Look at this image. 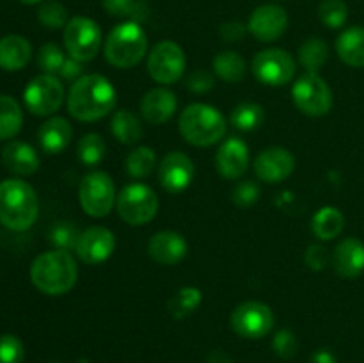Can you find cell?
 <instances>
[{
	"label": "cell",
	"mask_w": 364,
	"mask_h": 363,
	"mask_svg": "<svg viewBox=\"0 0 364 363\" xmlns=\"http://www.w3.org/2000/svg\"><path fill=\"white\" fill-rule=\"evenodd\" d=\"M117 102L116 88L103 75L89 73L73 82L68 93V110L84 123L109 116Z\"/></svg>",
	"instance_id": "6da1fadb"
},
{
	"label": "cell",
	"mask_w": 364,
	"mask_h": 363,
	"mask_svg": "<svg viewBox=\"0 0 364 363\" xmlns=\"http://www.w3.org/2000/svg\"><path fill=\"white\" fill-rule=\"evenodd\" d=\"M78 265L70 251L52 249L36 256L31 265V281L46 295H63L75 287Z\"/></svg>",
	"instance_id": "7a4b0ae2"
},
{
	"label": "cell",
	"mask_w": 364,
	"mask_h": 363,
	"mask_svg": "<svg viewBox=\"0 0 364 363\" xmlns=\"http://www.w3.org/2000/svg\"><path fill=\"white\" fill-rule=\"evenodd\" d=\"M39 212L34 187L20 178L0 182V224L11 231H25L36 223Z\"/></svg>",
	"instance_id": "3957f363"
},
{
	"label": "cell",
	"mask_w": 364,
	"mask_h": 363,
	"mask_svg": "<svg viewBox=\"0 0 364 363\" xmlns=\"http://www.w3.org/2000/svg\"><path fill=\"white\" fill-rule=\"evenodd\" d=\"M178 128L188 144L208 148L223 141L228 125L226 117L217 107L208 103H192L181 112Z\"/></svg>",
	"instance_id": "277c9868"
},
{
	"label": "cell",
	"mask_w": 364,
	"mask_h": 363,
	"mask_svg": "<svg viewBox=\"0 0 364 363\" xmlns=\"http://www.w3.org/2000/svg\"><path fill=\"white\" fill-rule=\"evenodd\" d=\"M148 52V36L139 21L128 20L116 25L109 32L103 45L107 63L119 70L134 68L144 59Z\"/></svg>",
	"instance_id": "5b68a950"
},
{
	"label": "cell",
	"mask_w": 364,
	"mask_h": 363,
	"mask_svg": "<svg viewBox=\"0 0 364 363\" xmlns=\"http://www.w3.org/2000/svg\"><path fill=\"white\" fill-rule=\"evenodd\" d=\"M117 214L130 226H142L155 219L159 198L146 184H130L121 189L116 199Z\"/></svg>",
	"instance_id": "8992f818"
},
{
	"label": "cell",
	"mask_w": 364,
	"mask_h": 363,
	"mask_svg": "<svg viewBox=\"0 0 364 363\" xmlns=\"http://www.w3.org/2000/svg\"><path fill=\"white\" fill-rule=\"evenodd\" d=\"M291 100L302 114L322 117L333 109V91L318 73H306L291 85Z\"/></svg>",
	"instance_id": "52a82bcc"
},
{
	"label": "cell",
	"mask_w": 364,
	"mask_h": 363,
	"mask_svg": "<svg viewBox=\"0 0 364 363\" xmlns=\"http://www.w3.org/2000/svg\"><path fill=\"white\" fill-rule=\"evenodd\" d=\"M116 199L114 180L103 171H91L78 185V201L84 212L91 217L109 216Z\"/></svg>",
	"instance_id": "ba28073f"
},
{
	"label": "cell",
	"mask_w": 364,
	"mask_h": 363,
	"mask_svg": "<svg viewBox=\"0 0 364 363\" xmlns=\"http://www.w3.org/2000/svg\"><path fill=\"white\" fill-rule=\"evenodd\" d=\"M64 48L80 63L95 59L102 46V31L98 23L87 16H73L64 27Z\"/></svg>",
	"instance_id": "9c48e42d"
},
{
	"label": "cell",
	"mask_w": 364,
	"mask_h": 363,
	"mask_svg": "<svg viewBox=\"0 0 364 363\" xmlns=\"http://www.w3.org/2000/svg\"><path fill=\"white\" fill-rule=\"evenodd\" d=\"M23 102L34 116H52L64 102V84L55 75H38L25 88Z\"/></svg>",
	"instance_id": "30bf717a"
},
{
	"label": "cell",
	"mask_w": 364,
	"mask_h": 363,
	"mask_svg": "<svg viewBox=\"0 0 364 363\" xmlns=\"http://www.w3.org/2000/svg\"><path fill=\"white\" fill-rule=\"evenodd\" d=\"M185 66H187V57L183 48L169 39L156 43L149 52L148 73L159 84H176L183 77Z\"/></svg>",
	"instance_id": "8fae6325"
},
{
	"label": "cell",
	"mask_w": 364,
	"mask_h": 363,
	"mask_svg": "<svg viewBox=\"0 0 364 363\" xmlns=\"http://www.w3.org/2000/svg\"><path fill=\"white\" fill-rule=\"evenodd\" d=\"M252 73L262 84L279 88L294 80L297 64L290 52L283 48L262 50L252 59Z\"/></svg>",
	"instance_id": "7c38bea8"
},
{
	"label": "cell",
	"mask_w": 364,
	"mask_h": 363,
	"mask_svg": "<svg viewBox=\"0 0 364 363\" xmlns=\"http://www.w3.org/2000/svg\"><path fill=\"white\" fill-rule=\"evenodd\" d=\"M276 317L270 306L262 301H245L231 313V327L238 337L259 340L272 331Z\"/></svg>",
	"instance_id": "4fadbf2b"
},
{
	"label": "cell",
	"mask_w": 364,
	"mask_h": 363,
	"mask_svg": "<svg viewBox=\"0 0 364 363\" xmlns=\"http://www.w3.org/2000/svg\"><path fill=\"white\" fill-rule=\"evenodd\" d=\"M247 28L258 41L274 43L287 32L288 13L276 4H263L252 11Z\"/></svg>",
	"instance_id": "5bb4252c"
},
{
	"label": "cell",
	"mask_w": 364,
	"mask_h": 363,
	"mask_svg": "<svg viewBox=\"0 0 364 363\" xmlns=\"http://www.w3.org/2000/svg\"><path fill=\"white\" fill-rule=\"evenodd\" d=\"M194 162L183 152H171L162 159L159 166V182L171 194H180L187 191L194 182Z\"/></svg>",
	"instance_id": "9a60e30c"
},
{
	"label": "cell",
	"mask_w": 364,
	"mask_h": 363,
	"mask_svg": "<svg viewBox=\"0 0 364 363\" xmlns=\"http://www.w3.org/2000/svg\"><path fill=\"white\" fill-rule=\"evenodd\" d=\"M114 249H116V235L105 226H91L80 233L75 251L84 263L98 265L110 258Z\"/></svg>",
	"instance_id": "2e32d148"
},
{
	"label": "cell",
	"mask_w": 364,
	"mask_h": 363,
	"mask_svg": "<svg viewBox=\"0 0 364 363\" xmlns=\"http://www.w3.org/2000/svg\"><path fill=\"white\" fill-rule=\"evenodd\" d=\"M295 171V157L290 149L272 146L263 149L255 159L256 178L265 184H279Z\"/></svg>",
	"instance_id": "e0dca14e"
},
{
	"label": "cell",
	"mask_w": 364,
	"mask_h": 363,
	"mask_svg": "<svg viewBox=\"0 0 364 363\" xmlns=\"http://www.w3.org/2000/svg\"><path fill=\"white\" fill-rule=\"evenodd\" d=\"M249 162H251V157H249L247 144L238 137L226 139L215 155L217 171L226 180H238L244 177Z\"/></svg>",
	"instance_id": "ac0fdd59"
},
{
	"label": "cell",
	"mask_w": 364,
	"mask_h": 363,
	"mask_svg": "<svg viewBox=\"0 0 364 363\" xmlns=\"http://www.w3.org/2000/svg\"><path fill=\"white\" fill-rule=\"evenodd\" d=\"M188 244L183 235L173 230H164L153 235L148 244L149 258L160 265H176L187 256Z\"/></svg>",
	"instance_id": "d6986e66"
},
{
	"label": "cell",
	"mask_w": 364,
	"mask_h": 363,
	"mask_svg": "<svg viewBox=\"0 0 364 363\" xmlns=\"http://www.w3.org/2000/svg\"><path fill=\"white\" fill-rule=\"evenodd\" d=\"M333 267L345 280H354L364 273V242L358 237L343 238L334 248Z\"/></svg>",
	"instance_id": "ffe728a7"
},
{
	"label": "cell",
	"mask_w": 364,
	"mask_h": 363,
	"mask_svg": "<svg viewBox=\"0 0 364 363\" xmlns=\"http://www.w3.org/2000/svg\"><path fill=\"white\" fill-rule=\"evenodd\" d=\"M178 100L173 91L166 88L149 89L141 100V114L148 123L164 125L174 116Z\"/></svg>",
	"instance_id": "44dd1931"
},
{
	"label": "cell",
	"mask_w": 364,
	"mask_h": 363,
	"mask_svg": "<svg viewBox=\"0 0 364 363\" xmlns=\"http://www.w3.org/2000/svg\"><path fill=\"white\" fill-rule=\"evenodd\" d=\"M2 162L13 174L31 177L39 169L41 160L28 142L9 141L2 149Z\"/></svg>",
	"instance_id": "7402d4cb"
},
{
	"label": "cell",
	"mask_w": 364,
	"mask_h": 363,
	"mask_svg": "<svg viewBox=\"0 0 364 363\" xmlns=\"http://www.w3.org/2000/svg\"><path fill=\"white\" fill-rule=\"evenodd\" d=\"M71 137H73V128L66 117L53 116L46 120L38 130L39 146L48 155H59L60 152L70 146Z\"/></svg>",
	"instance_id": "603a6c76"
},
{
	"label": "cell",
	"mask_w": 364,
	"mask_h": 363,
	"mask_svg": "<svg viewBox=\"0 0 364 363\" xmlns=\"http://www.w3.org/2000/svg\"><path fill=\"white\" fill-rule=\"evenodd\" d=\"M32 57V46L23 36L9 34L0 39V68L6 71L23 70Z\"/></svg>",
	"instance_id": "cb8c5ba5"
},
{
	"label": "cell",
	"mask_w": 364,
	"mask_h": 363,
	"mask_svg": "<svg viewBox=\"0 0 364 363\" xmlns=\"http://www.w3.org/2000/svg\"><path fill=\"white\" fill-rule=\"evenodd\" d=\"M336 53L347 66L364 68V27H350L336 39Z\"/></svg>",
	"instance_id": "d4e9b609"
},
{
	"label": "cell",
	"mask_w": 364,
	"mask_h": 363,
	"mask_svg": "<svg viewBox=\"0 0 364 363\" xmlns=\"http://www.w3.org/2000/svg\"><path fill=\"white\" fill-rule=\"evenodd\" d=\"M345 216L336 206H322L311 219V230L318 241H333L343 231Z\"/></svg>",
	"instance_id": "484cf974"
},
{
	"label": "cell",
	"mask_w": 364,
	"mask_h": 363,
	"mask_svg": "<svg viewBox=\"0 0 364 363\" xmlns=\"http://www.w3.org/2000/svg\"><path fill=\"white\" fill-rule=\"evenodd\" d=\"M110 132H112V135L121 144L127 146L137 144L141 141L142 134H144L141 120L134 112H130V110H116L112 114Z\"/></svg>",
	"instance_id": "4316f807"
},
{
	"label": "cell",
	"mask_w": 364,
	"mask_h": 363,
	"mask_svg": "<svg viewBox=\"0 0 364 363\" xmlns=\"http://www.w3.org/2000/svg\"><path fill=\"white\" fill-rule=\"evenodd\" d=\"M213 71L217 77L230 84L244 80L247 73V64L244 57L237 52H220L213 57Z\"/></svg>",
	"instance_id": "83f0119b"
},
{
	"label": "cell",
	"mask_w": 364,
	"mask_h": 363,
	"mask_svg": "<svg viewBox=\"0 0 364 363\" xmlns=\"http://www.w3.org/2000/svg\"><path fill=\"white\" fill-rule=\"evenodd\" d=\"M23 125L21 107L13 96L0 95V139H13L20 134Z\"/></svg>",
	"instance_id": "f1b7e54d"
},
{
	"label": "cell",
	"mask_w": 364,
	"mask_h": 363,
	"mask_svg": "<svg viewBox=\"0 0 364 363\" xmlns=\"http://www.w3.org/2000/svg\"><path fill=\"white\" fill-rule=\"evenodd\" d=\"M329 59V46L322 38H309L299 48V63L308 73H318Z\"/></svg>",
	"instance_id": "f546056e"
},
{
	"label": "cell",
	"mask_w": 364,
	"mask_h": 363,
	"mask_svg": "<svg viewBox=\"0 0 364 363\" xmlns=\"http://www.w3.org/2000/svg\"><path fill=\"white\" fill-rule=\"evenodd\" d=\"M203 301V292L198 287H181L167 301V310L174 319H185L199 308Z\"/></svg>",
	"instance_id": "4dcf8cb0"
},
{
	"label": "cell",
	"mask_w": 364,
	"mask_h": 363,
	"mask_svg": "<svg viewBox=\"0 0 364 363\" xmlns=\"http://www.w3.org/2000/svg\"><path fill=\"white\" fill-rule=\"evenodd\" d=\"M156 167V155L149 146H137L128 153L124 160V169L135 180H142L153 174Z\"/></svg>",
	"instance_id": "1f68e13d"
},
{
	"label": "cell",
	"mask_w": 364,
	"mask_h": 363,
	"mask_svg": "<svg viewBox=\"0 0 364 363\" xmlns=\"http://www.w3.org/2000/svg\"><path fill=\"white\" fill-rule=\"evenodd\" d=\"M230 121L237 130H242V132L258 130V128L263 125V121H265V109H263L259 103L244 102L231 110Z\"/></svg>",
	"instance_id": "d6a6232c"
},
{
	"label": "cell",
	"mask_w": 364,
	"mask_h": 363,
	"mask_svg": "<svg viewBox=\"0 0 364 363\" xmlns=\"http://www.w3.org/2000/svg\"><path fill=\"white\" fill-rule=\"evenodd\" d=\"M77 153H78V160H80L84 166H98L103 159H105L107 153V144L103 141V137L100 134H85L84 137L78 141L77 146Z\"/></svg>",
	"instance_id": "836d02e7"
},
{
	"label": "cell",
	"mask_w": 364,
	"mask_h": 363,
	"mask_svg": "<svg viewBox=\"0 0 364 363\" xmlns=\"http://www.w3.org/2000/svg\"><path fill=\"white\" fill-rule=\"evenodd\" d=\"M82 231H78V228L73 223H68V221H59V223L53 224L48 231V241L50 244L55 246V249H64V251H70V249L77 248L78 237H80Z\"/></svg>",
	"instance_id": "e575fe53"
},
{
	"label": "cell",
	"mask_w": 364,
	"mask_h": 363,
	"mask_svg": "<svg viewBox=\"0 0 364 363\" xmlns=\"http://www.w3.org/2000/svg\"><path fill=\"white\" fill-rule=\"evenodd\" d=\"M318 18L326 27L341 28L348 18L347 4L343 0H322L318 7Z\"/></svg>",
	"instance_id": "d590c367"
},
{
	"label": "cell",
	"mask_w": 364,
	"mask_h": 363,
	"mask_svg": "<svg viewBox=\"0 0 364 363\" xmlns=\"http://www.w3.org/2000/svg\"><path fill=\"white\" fill-rule=\"evenodd\" d=\"M102 6L110 16L116 18H132L134 21L144 20V6L137 0H102Z\"/></svg>",
	"instance_id": "8d00e7d4"
},
{
	"label": "cell",
	"mask_w": 364,
	"mask_h": 363,
	"mask_svg": "<svg viewBox=\"0 0 364 363\" xmlns=\"http://www.w3.org/2000/svg\"><path fill=\"white\" fill-rule=\"evenodd\" d=\"M64 60V52L55 45V43H46L39 48L38 52V66L43 73L48 75H57L63 68Z\"/></svg>",
	"instance_id": "74e56055"
},
{
	"label": "cell",
	"mask_w": 364,
	"mask_h": 363,
	"mask_svg": "<svg viewBox=\"0 0 364 363\" xmlns=\"http://www.w3.org/2000/svg\"><path fill=\"white\" fill-rule=\"evenodd\" d=\"M38 18L41 21V25H45L46 28H60L66 27L68 20V11L66 7L60 2L55 0H50V2H43L41 7L38 11Z\"/></svg>",
	"instance_id": "f35d334b"
},
{
	"label": "cell",
	"mask_w": 364,
	"mask_h": 363,
	"mask_svg": "<svg viewBox=\"0 0 364 363\" xmlns=\"http://www.w3.org/2000/svg\"><path fill=\"white\" fill-rule=\"evenodd\" d=\"M25 349L23 344L14 335L0 337V363H23Z\"/></svg>",
	"instance_id": "ab89813d"
},
{
	"label": "cell",
	"mask_w": 364,
	"mask_h": 363,
	"mask_svg": "<svg viewBox=\"0 0 364 363\" xmlns=\"http://www.w3.org/2000/svg\"><path fill=\"white\" fill-rule=\"evenodd\" d=\"M259 194H262V189L256 182L252 180H242L240 184L235 185L233 192H231V198H233V203L237 206H247L255 205L259 199Z\"/></svg>",
	"instance_id": "60d3db41"
},
{
	"label": "cell",
	"mask_w": 364,
	"mask_h": 363,
	"mask_svg": "<svg viewBox=\"0 0 364 363\" xmlns=\"http://www.w3.org/2000/svg\"><path fill=\"white\" fill-rule=\"evenodd\" d=\"M297 347H299L297 338H295V335L291 333L290 330L277 331L276 337H274V340H272L274 352H276V354L283 359L294 358L295 352H297Z\"/></svg>",
	"instance_id": "b9f144b4"
},
{
	"label": "cell",
	"mask_w": 364,
	"mask_h": 363,
	"mask_svg": "<svg viewBox=\"0 0 364 363\" xmlns=\"http://www.w3.org/2000/svg\"><path fill=\"white\" fill-rule=\"evenodd\" d=\"M213 85H215V78L206 70L192 71L187 78V88L192 93H198V95H205V93L212 91Z\"/></svg>",
	"instance_id": "7bdbcfd3"
},
{
	"label": "cell",
	"mask_w": 364,
	"mask_h": 363,
	"mask_svg": "<svg viewBox=\"0 0 364 363\" xmlns=\"http://www.w3.org/2000/svg\"><path fill=\"white\" fill-rule=\"evenodd\" d=\"M304 262L309 269L322 270L323 267L327 265V262H329V255H327L326 248H322V246L318 244H313L306 249Z\"/></svg>",
	"instance_id": "ee69618b"
},
{
	"label": "cell",
	"mask_w": 364,
	"mask_h": 363,
	"mask_svg": "<svg viewBox=\"0 0 364 363\" xmlns=\"http://www.w3.org/2000/svg\"><path fill=\"white\" fill-rule=\"evenodd\" d=\"M247 32H249L247 25L240 23V21H228V23L220 25V36H223L224 41L228 43L240 41Z\"/></svg>",
	"instance_id": "f6af8a7d"
},
{
	"label": "cell",
	"mask_w": 364,
	"mask_h": 363,
	"mask_svg": "<svg viewBox=\"0 0 364 363\" xmlns=\"http://www.w3.org/2000/svg\"><path fill=\"white\" fill-rule=\"evenodd\" d=\"M59 77L63 78V80H70L71 84H73V82H77L78 78L84 77V63L75 60L73 57H70V59L64 60L63 68H60L59 71Z\"/></svg>",
	"instance_id": "bcb514c9"
},
{
	"label": "cell",
	"mask_w": 364,
	"mask_h": 363,
	"mask_svg": "<svg viewBox=\"0 0 364 363\" xmlns=\"http://www.w3.org/2000/svg\"><path fill=\"white\" fill-rule=\"evenodd\" d=\"M311 363H336V356L329 349H318L311 356Z\"/></svg>",
	"instance_id": "7dc6e473"
},
{
	"label": "cell",
	"mask_w": 364,
	"mask_h": 363,
	"mask_svg": "<svg viewBox=\"0 0 364 363\" xmlns=\"http://www.w3.org/2000/svg\"><path fill=\"white\" fill-rule=\"evenodd\" d=\"M206 363H233V362H231V358L226 354V352L213 351L212 354L208 356V359H206Z\"/></svg>",
	"instance_id": "c3c4849f"
},
{
	"label": "cell",
	"mask_w": 364,
	"mask_h": 363,
	"mask_svg": "<svg viewBox=\"0 0 364 363\" xmlns=\"http://www.w3.org/2000/svg\"><path fill=\"white\" fill-rule=\"evenodd\" d=\"M21 4H27V6H34V4H39L43 2V0H20Z\"/></svg>",
	"instance_id": "681fc988"
}]
</instances>
